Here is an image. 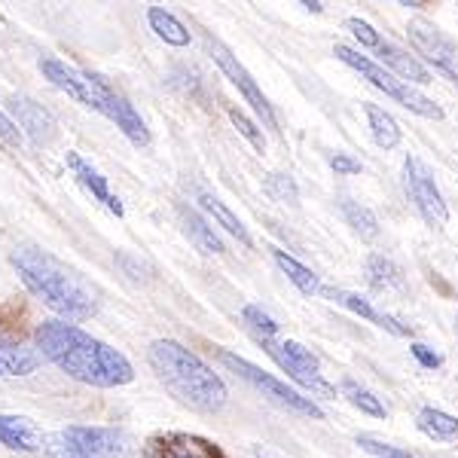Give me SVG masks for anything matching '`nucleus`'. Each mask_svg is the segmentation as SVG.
Wrapping results in <instances>:
<instances>
[{
    "label": "nucleus",
    "mask_w": 458,
    "mask_h": 458,
    "mask_svg": "<svg viewBox=\"0 0 458 458\" xmlns=\"http://www.w3.org/2000/svg\"><path fill=\"white\" fill-rule=\"evenodd\" d=\"M34 345L49 364H55L71 379L92 388H120L135 379L129 358L114 345L101 343L68 318H49L37 327Z\"/></svg>",
    "instance_id": "f257e3e1"
},
{
    "label": "nucleus",
    "mask_w": 458,
    "mask_h": 458,
    "mask_svg": "<svg viewBox=\"0 0 458 458\" xmlns=\"http://www.w3.org/2000/svg\"><path fill=\"white\" fill-rule=\"evenodd\" d=\"M10 263L19 272L21 284L55 315L68 318V321H86L98 312V300H95L92 287L49 250L37 245H19L10 250Z\"/></svg>",
    "instance_id": "f03ea898"
},
{
    "label": "nucleus",
    "mask_w": 458,
    "mask_h": 458,
    "mask_svg": "<svg viewBox=\"0 0 458 458\" xmlns=\"http://www.w3.org/2000/svg\"><path fill=\"white\" fill-rule=\"evenodd\" d=\"M147 360L157 370L162 386L172 391L183 406L199 412L224 410L229 397L226 382L187 345L174 343V339H157L147 349Z\"/></svg>",
    "instance_id": "7ed1b4c3"
},
{
    "label": "nucleus",
    "mask_w": 458,
    "mask_h": 458,
    "mask_svg": "<svg viewBox=\"0 0 458 458\" xmlns=\"http://www.w3.org/2000/svg\"><path fill=\"white\" fill-rule=\"evenodd\" d=\"M334 55L343 64H349V68L358 71L364 80H370V86H376L379 92H386L388 98L397 101V105H403L406 110H412L416 116H425V120H443V110L434 105L428 95L416 92L412 83H403V80H397L391 71H386L382 64H376L370 55H360L358 49L345 47V43H336Z\"/></svg>",
    "instance_id": "20e7f679"
},
{
    "label": "nucleus",
    "mask_w": 458,
    "mask_h": 458,
    "mask_svg": "<svg viewBox=\"0 0 458 458\" xmlns=\"http://www.w3.org/2000/svg\"><path fill=\"white\" fill-rule=\"evenodd\" d=\"M217 358H220V364L229 367V370H233L235 376H242V379H245L248 386H254L257 391H263V397H269L272 403L284 406V410L297 412V416L324 419L321 406L312 403V397H302L300 391L287 388L284 382H278L276 376L266 373V370H260V367H257V364H250V360L239 358V354H233V352H217Z\"/></svg>",
    "instance_id": "39448f33"
},
{
    "label": "nucleus",
    "mask_w": 458,
    "mask_h": 458,
    "mask_svg": "<svg viewBox=\"0 0 458 458\" xmlns=\"http://www.w3.org/2000/svg\"><path fill=\"white\" fill-rule=\"evenodd\" d=\"M260 345L293 382H300L302 388H309L312 394L336 397V388L330 386V382H324L321 373H318V358L302 343H293V339L276 343V336H260Z\"/></svg>",
    "instance_id": "423d86ee"
},
{
    "label": "nucleus",
    "mask_w": 458,
    "mask_h": 458,
    "mask_svg": "<svg viewBox=\"0 0 458 458\" xmlns=\"http://www.w3.org/2000/svg\"><path fill=\"white\" fill-rule=\"evenodd\" d=\"M89 83L95 89V98H98V107L95 110H98L101 116H107L110 123H116V129H120L135 147L150 144V129H147L141 114L131 107V101L125 98L120 89H114L101 73H92V71H89Z\"/></svg>",
    "instance_id": "0eeeda50"
},
{
    "label": "nucleus",
    "mask_w": 458,
    "mask_h": 458,
    "mask_svg": "<svg viewBox=\"0 0 458 458\" xmlns=\"http://www.w3.org/2000/svg\"><path fill=\"white\" fill-rule=\"evenodd\" d=\"M205 49H208V55L214 58V64H217L220 71H224V77L233 83L235 89H239L242 95H245V101L250 107H254V114L260 116L266 129H272V131H278V120H276V110H272L269 105V98L263 95V89L257 86V80L250 77L245 64L239 62L229 49L224 47L220 40H211V37H205Z\"/></svg>",
    "instance_id": "6e6552de"
},
{
    "label": "nucleus",
    "mask_w": 458,
    "mask_h": 458,
    "mask_svg": "<svg viewBox=\"0 0 458 458\" xmlns=\"http://www.w3.org/2000/svg\"><path fill=\"white\" fill-rule=\"evenodd\" d=\"M403 181H406V193L416 202L419 214L428 220L431 226H446L449 224V208L443 202L437 183H434V174L431 168L425 165L419 157H406L403 162Z\"/></svg>",
    "instance_id": "1a4fd4ad"
},
{
    "label": "nucleus",
    "mask_w": 458,
    "mask_h": 458,
    "mask_svg": "<svg viewBox=\"0 0 458 458\" xmlns=\"http://www.w3.org/2000/svg\"><path fill=\"white\" fill-rule=\"evenodd\" d=\"M406 34H410V43L416 47V53L425 55L428 62L434 64V71H440L443 77L453 80L458 86V47L455 43L428 19H412L410 25H406Z\"/></svg>",
    "instance_id": "9d476101"
},
{
    "label": "nucleus",
    "mask_w": 458,
    "mask_h": 458,
    "mask_svg": "<svg viewBox=\"0 0 458 458\" xmlns=\"http://www.w3.org/2000/svg\"><path fill=\"white\" fill-rule=\"evenodd\" d=\"M62 437L71 443L73 453H80L83 458H131V443L116 428L68 425Z\"/></svg>",
    "instance_id": "9b49d317"
},
{
    "label": "nucleus",
    "mask_w": 458,
    "mask_h": 458,
    "mask_svg": "<svg viewBox=\"0 0 458 458\" xmlns=\"http://www.w3.org/2000/svg\"><path fill=\"white\" fill-rule=\"evenodd\" d=\"M141 458H226V455L217 443L199 437V434L165 431V434H153L144 443Z\"/></svg>",
    "instance_id": "f8f14e48"
},
{
    "label": "nucleus",
    "mask_w": 458,
    "mask_h": 458,
    "mask_svg": "<svg viewBox=\"0 0 458 458\" xmlns=\"http://www.w3.org/2000/svg\"><path fill=\"white\" fill-rule=\"evenodd\" d=\"M6 105H10L13 120L19 123L21 135H25L28 141H34L37 147H49L58 138L55 116L43 105H37L34 98H28V95H13Z\"/></svg>",
    "instance_id": "ddd939ff"
},
{
    "label": "nucleus",
    "mask_w": 458,
    "mask_h": 458,
    "mask_svg": "<svg viewBox=\"0 0 458 458\" xmlns=\"http://www.w3.org/2000/svg\"><path fill=\"white\" fill-rule=\"evenodd\" d=\"M37 68H40L43 80H49V83L55 89H62V92H68L73 101H80L83 107H92V110L98 107L95 89L89 83V71L71 68V64H64L62 58H55V55H40Z\"/></svg>",
    "instance_id": "4468645a"
},
{
    "label": "nucleus",
    "mask_w": 458,
    "mask_h": 458,
    "mask_svg": "<svg viewBox=\"0 0 458 458\" xmlns=\"http://www.w3.org/2000/svg\"><path fill=\"white\" fill-rule=\"evenodd\" d=\"M64 165H68V172L73 174V181H77L80 187H83L86 193L95 199V202L105 205V208L114 214V217H123V214H125L123 202L114 193H110L107 177L101 174L98 168L92 165V162H86L77 150H68V153H64Z\"/></svg>",
    "instance_id": "2eb2a0df"
},
{
    "label": "nucleus",
    "mask_w": 458,
    "mask_h": 458,
    "mask_svg": "<svg viewBox=\"0 0 458 458\" xmlns=\"http://www.w3.org/2000/svg\"><path fill=\"white\" fill-rule=\"evenodd\" d=\"M321 293H324L327 300L339 302V306H345L349 312H354L358 318H364V321H370V324H376V327L388 330L391 336H412V330L406 327V324H401L397 318H391V315L376 312V309L370 306V300H364L360 293L343 291V287H321Z\"/></svg>",
    "instance_id": "dca6fc26"
},
{
    "label": "nucleus",
    "mask_w": 458,
    "mask_h": 458,
    "mask_svg": "<svg viewBox=\"0 0 458 458\" xmlns=\"http://www.w3.org/2000/svg\"><path fill=\"white\" fill-rule=\"evenodd\" d=\"M43 354L25 345L21 339H13L6 334H0V379L6 376H28L37 370Z\"/></svg>",
    "instance_id": "f3484780"
},
{
    "label": "nucleus",
    "mask_w": 458,
    "mask_h": 458,
    "mask_svg": "<svg viewBox=\"0 0 458 458\" xmlns=\"http://www.w3.org/2000/svg\"><path fill=\"white\" fill-rule=\"evenodd\" d=\"M0 443L6 449H16V453H37L43 446L40 431L31 419L25 416H0Z\"/></svg>",
    "instance_id": "a211bd4d"
},
{
    "label": "nucleus",
    "mask_w": 458,
    "mask_h": 458,
    "mask_svg": "<svg viewBox=\"0 0 458 458\" xmlns=\"http://www.w3.org/2000/svg\"><path fill=\"white\" fill-rule=\"evenodd\" d=\"M376 49H379L382 62H386L388 68L403 80V83H412V86H428V83H431V71H428L416 55L403 53V49L394 47V43H379Z\"/></svg>",
    "instance_id": "6ab92c4d"
},
{
    "label": "nucleus",
    "mask_w": 458,
    "mask_h": 458,
    "mask_svg": "<svg viewBox=\"0 0 458 458\" xmlns=\"http://www.w3.org/2000/svg\"><path fill=\"white\" fill-rule=\"evenodd\" d=\"M181 226H183V235H187V239L196 245V250H202V254H208V257L211 254H224V242L217 239L214 226L199 211L181 208Z\"/></svg>",
    "instance_id": "aec40b11"
},
{
    "label": "nucleus",
    "mask_w": 458,
    "mask_h": 458,
    "mask_svg": "<svg viewBox=\"0 0 458 458\" xmlns=\"http://www.w3.org/2000/svg\"><path fill=\"white\" fill-rule=\"evenodd\" d=\"M147 21H150L153 34L159 40H165L168 47H190V28L174 13H168L165 6H150L147 10Z\"/></svg>",
    "instance_id": "412c9836"
},
{
    "label": "nucleus",
    "mask_w": 458,
    "mask_h": 458,
    "mask_svg": "<svg viewBox=\"0 0 458 458\" xmlns=\"http://www.w3.org/2000/svg\"><path fill=\"white\" fill-rule=\"evenodd\" d=\"M416 428L425 434L428 440H437V443L458 440V419L449 416V412H443V410H434V406H425V410H419Z\"/></svg>",
    "instance_id": "4be33fe9"
},
{
    "label": "nucleus",
    "mask_w": 458,
    "mask_h": 458,
    "mask_svg": "<svg viewBox=\"0 0 458 458\" xmlns=\"http://www.w3.org/2000/svg\"><path fill=\"white\" fill-rule=\"evenodd\" d=\"M196 199H199V205H202V208L211 214V220H214V224H217V226H224L229 235H235V239H239L245 248L254 245V239H250V233L245 229V224H242V220L235 217V214L229 211L226 205L220 202L217 196H211V193H199Z\"/></svg>",
    "instance_id": "5701e85b"
},
{
    "label": "nucleus",
    "mask_w": 458,
    "mask_h": 458,
    "mask_svg": "<svg viewBox=\"0 0 458 458\" xmlns=\"http://www.w3.org/2000/svg\"><path fill=\"white\" fill-rule=\"evenodd\" d=\"M272 260H276V266L278 269L284 272L287 278L293 282V287H297L300 293H306V297H312V293H318L321 291V284H318V276L309 266H302L297 257H291L287 250H282V248H272Z\"/></svg>",
    "instance_id": "b1692460"
},
{
    "label": "nucleus",
    "mask_w": 458,
    "mask_h": 458,
    "mask_svg": "<svg viewBox=\"0 0 458 458\" xmlns=\"http://www.w3.org/2000/svg\"><path fill=\"white\" fill-rule=\"evenodd\" d=\"M367 282L373 291H397V287H403V272L391 257L370 254L367 257Z\"/></svg>",
    "instance_id": "393cba45"
},
{
    "label": "nucleus",
    "mask_w": 458,
    "mask_h": 458,
    "mask_svg": "<svg viewBox=\"0 0 458 458\" xmlns=\"http://www.w3.org/2000/svg\"><path fill=\"white\" fill-rule=\"evenodd\" d=\"M364 114H367V120H370L373 141L379 144L382 150H394L403 138V131H401V125H397L394 116L386 114L379 105H364Z\"/></svg>",
    "instance_id": "a878e982"
},
{
    "label": "nucleus",
    "mask_w": 458,
    "mask_h": 458,
    "mask_svg": "<svg viewBox=\"0 0 458 458\" xmlns=\"http://www.w3.org/2000/svg\"><path fill=\"white\" fill-rule=\"evenodd\" d=\"M339 208H343V217L349 220V226L364 239H376L379 235V220L370 208H364L360 202H352V199H339Z\"/></svg>",
    "instance_id": "bb28decb"
},
{
    "label": "nucleus",
    "mask_w": 458,
    "mask_h": 458,
    "mask_svg": "<svg viewBox=\"0 0 458 458\" xmlns=\"http://www.w3.org/2000/svg\"><path fill=\"white\" fill-rule=\"evenodd\" d=\"M339 391H343L345 401H349L352 406H358L360 412H367V416H373V419H386V406H382V401L373 394L370 388L358 386L354 379H343Z\"/></svg>",
    "instance_id": "cd10ccee"
},
{
    "label": "nucleus",
    "mask_w": 458,
    "mask_h": 458,
    "mask_svg": "<svg viewBox=\"0 0 458 458\" xmlns=\"http://www.w3.org/2000/svg\"><path fill=\"white\" fill-rule=\"evenodd\" d=\"M263 190H266V196L276 199V202H282V205H297L300 202L297 181H293L291 174H282V172L269 174L263 181Z\"/></svg>",
    "instance_id": "c85d7f7f"
},
{
    "label": "nucleus",
    "mask_w": 458,
    "mask_h": 458,
    "mask_svg": "<svg viewBox=\"0 0 458 458\" xmlns=\"http://www.w3.org/2000/svg\"><path fill=\"white\" fill-rule=\"evenodd\" d=\"M229 120H233V125L239 129V135L245 138V141L254 147L257 153H266V138H263V129L257 125L254 120H250L248 114H242L239 107H229Z\"/></svg>",
    "instance_id": "c756f323"
},
{
    "label": "nucleus",
    "mask_w": 458,
    "mask_h": 458,
    "mask_svg": "<svg viewBox=\"0 0 458 458\" xmlns=\"http://www.w3.org/2000/svg\"><path fill=\"white\" fill-rule=\"evenodd\" d=\"M242 318H245V324L250 330H254V336H276L278 334V324L272 315H266L260 306H245L242 309Z\"/></svg>",
    "instance_id": "7c9ffc66"
},
{
    "label": "nucleus",
    "mask_w": 458,
    "mask_h": 458,
    "mask_svg": "<svg viewBox=\"0 0 458 458\" xmlns=\"http://www.w3.org/2000/svg\"><path fill=\"white\" fill-rule=\"evenodd\" d=\"M358 446L364 449L370 458H412L406 449H397V446H391V443H382V440H376L370 437V434H360L358 437Z\"/></svg>",
    "instance_id": "2f4dec72"
},
{
    "label": "nucleus",
    "mask_w": 458,
    "mask_h": 458,
    "mask_svg": "<svg viewBox=\"0 0 458 458\" xmlns=\"http://www.w3.org/2000/svg\"><path fill=\"white\" fill-rule=\"evenodd\" d=\"M116 266H120L123 276L129 278V282H135V284L147 282V276H150V269H147V263H141V257L125 254V250H120V254H116Z\"/></svg>",
    "instance_id": "473e14b6"
},
{
    "label": "nucleus",
    "mask_w": 458,
    "mask_h": 458,
    "mask_svg": "<svg viewBox=\"0 0 458 458\" xmlns=\"http://www.w3.org/2000/svg\"><path fill=\"white\" fill-rule=\"evenodd\" d=\"M0 141L10 147V150H21V144H25V135H21L19 123L13 120L4 107H0Z\"/></svg>",
    "instance_id": "72a5a7b5"
},
{
    "label": "nucleus",
    "mask_w": 458,
    "mask_h": 458,
    "mask_svg": "<svg viewBox=\"0 0 458 458\" xmlns=\"http://www.w3.org/2000/svg\"><path fill=\"white\" fill-rule=\"evenodd\" d=\"M345 28H349V31L360 40V47H367V49H376L382 43V37L376 34L364 19H345Z\"/></svg>",
    "instance_id": "f704fd0d"
},
{
    "label": "nucleus",
    "mask_w": 458,
    "mask_h": 458,
    "mask_svg": "<svg viewBox=\"0 0 458 458\" xmlns=\"http://www.w3.org/2000/svg\"><path fill=\"white\" fill-rule=\"evenodd\" d=\"M47 455L49 458H83L80 453H73L71 443L62 437V434H55V437L47 440Z\"/></svg>",
    "instance_id": "c9c22d12"
},
{
    "label": "nucleus",
    "mask_w": 458,
    "mask_h": 458,
    "mask_svg": "<svg viewBox=\"0 0 458 458\" xmlns=\"http://www.w3.org/2000/svg\"><path fill=\"white\" fill-rule=\"evenodd\" d=\"M410 352H412V358H416L419 364L428 367V370H437V367H440V354H437V352H431L428 345L412 343V345H410Z\"/></svg>",
    "instance_id": "e433bc0d"
},
{
    "label": "nucleus",
    "mask_w": 458,
    "mask_h": 458,
    "mask_svg": "<svg viewBox=\"0 0 458 458\" xmlns=\"http://www.w3.org/2000/svg\"><path fill=\"white\" fill-rule=\"evenodd\" d=\"M330 168H334L336 174H360V162L349 157V153H336V157H330Z\"/></svg>",
    "instance_id": "4c0bfd02"
},
{
    "label": "nucleus",
    "mask_w": 458,
    "mask_h": 458,
    "mask_svg": "<svg viewBox=\"0 0 458 458\" xmlns=\"http://www.w3.org/2000/svg\"><path fill=\"white\" fill-rule=\"evenodd\" d=\"M254 458H284V455H278L276 449H269V446H254Z\"/></svg>",
    "instance_id": "58836bf2"
},
{
    "label": "nucleus",
    "mask_w": 458,
    "mask_h": 458,
    "mask_svg": "<svg viewBox=\"0 0 458 458\" xmlns=\"http://www.w3.org/2000/svg\"><path fill=\"white\" fill-rule=\"evenodd\" d=\"M300 4H306V10H312V13H321L324 10L321 0H300Z\"/></svg>",
    "instance_id": "ea45409f"
},
{
    "label": "nucleus",
    "mask_w": 458,
    "mask_h": 458,
    "mask_svg": "<svg viewBox=\"0 0 458 458\" xmlns=\"http://www.w3.org/2000/svg\"><path fill=\"white\" fill-rule=\"evenodd\" d=\"M397 4H406V6H422V0H397Z\"/></svg>",
    "instance_id": "a19ab883"
}]
</instances>
